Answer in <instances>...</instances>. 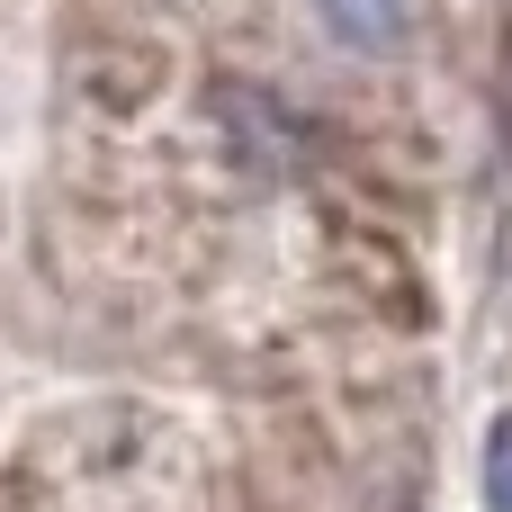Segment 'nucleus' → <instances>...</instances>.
<instances>
[{
    "label": "nucleus",
    "instance_id": "obj_2",
    "mask_svg": "<svg viewBox=\"0 0 512 512\" xmlns=\"http://www.w3.org/2000/svg\"><path fill=\"white\" fill-rule=\"evenodd\" d=\"M486 504L495 512H512V414L486 432Z\"/></svg>",
    "mask_w": 512,
    "mask_h": 512
},
{
    "label": "nucleus",
    "instance_id": "obj_1",
    "mask_svg": "<svg viewBox=\"0 0 512 512\" xmlns=\"http://www.w3.org/2000/svg\"><path fill=\"white\" fill-rule=\"evenodd\" d=\"M324 27L351 45V54H387L405 36V0H324Z\"/></svg>",
    "mask_w": 512,
    "mask_h": 512
}]
</instances>
